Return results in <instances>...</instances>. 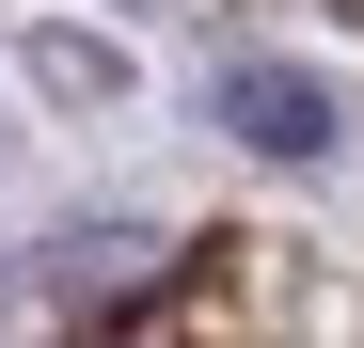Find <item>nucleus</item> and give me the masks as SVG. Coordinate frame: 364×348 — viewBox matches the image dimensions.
Returning <instances> with one entry per match:
<instances>
[{
	"mask_svg": "<svg viewBox=\"0 0 364 348\" xmlns=\"http://www.w3.org/2000/svg\"><path fill=\"white\" fill-rule=\"evenodd\" d=\"M206 95H222V127L254 143V158H285V174H317V158L348 143V95H333L317 64H269V48H237Z\"/></svg>",
	"mask_w": 364,
	"mask_h": 348,
	"instance_id": "nucleus-1",
	"label": "nucleus"
},
{
	"mask_svg": "<svg viewBox=\"0 0 364 348\" xmlns=\"http://www.w3.org/2000/svg\"><path fill=\"white\" fill-rule=\"evenodd\" d=\"M348 16H364V0H348Z\"/></svg>",
	"mask_w": 364,
	"mask_h": 348,
	"instance_id": "nucleus-3",
	"label": "nucleus"
},
{
	"mask_svg": "<svg viewBox=\"0 0 364 348\" xmlns=\"http://www.w3.org/2000/svg\"><path fill=\"white\" fill-rule=\"evenodd\" d=\"M127 285H143V238H95V222H80V238H64V301H80V317H111Z\"/></svg>",
	"mask_w": 364,
	"mask_h": 348,
	"instance_id": "nucleus-2",
	"label": "nucleus"
}]
</instances>
